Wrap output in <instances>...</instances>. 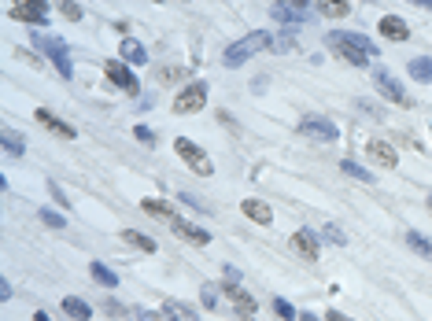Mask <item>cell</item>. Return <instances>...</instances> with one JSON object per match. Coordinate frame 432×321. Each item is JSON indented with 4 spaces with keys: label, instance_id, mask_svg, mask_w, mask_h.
<instances>
[{
    "label": "cell",
    "instance_id": "44",
    "mask_svg": "<svg viewBox=\"0 0 432 321\" xmlns=\"http://www.w3.org/2000/svg\"><path fill=\"white\" fill-rule=\"evenodd\" d=\"M244 321H251V318H244Z\"/></svg>",
    "mask_w": 432,
    "mask_h": 321
},
{
    "label": "cell",
    "instance_id": "13",
    "mask_svg": "<svg viewBox=\"0 0 432 321\" xmlns=\"http://www.w3.org/2000/svg\"><path fill=\"white\" fill-rule=\"evenodd\" d=\"M33 118H38V122H41L44 129H52L56 137H67V140H74V137H78V129H74L71 122H63V118H56L52 111H44V107H38V115H33Z\"/></svg>",
    "mask_w": 432,
    "mask_h": 321
},
{
    "label": "cell",
    "instance_id": "1",
    "mask_svg": "<svg viewBox=\"0 0 432 321\" xmlns=\"http://www.w3.org/2000/svg\"><path fill=\"white\" fill-rule=\"evenodd\" d=\"M266 49H274V38L266 30H255V33H248V38L233 41L222 59H226V67H244L255 52H266Z\"/></svg>",
    "mask_w": 432,
    "mask_h": 321
},
{
    "label": "cell",
    "instance_id": "38",
    "mask_svg": "<svg viewBox=\"0 0 432 321\" xmlns=\"http://www.w3.org/2000/svg\"><path fill=\"white\" fill-rule=\"evenodd\" d=\"M60 11H63L67 19H81V8L74 4V0H67V4H60Z\"/></svg>",
    "mask_w": 432,
    "mask_h": 321
},
{
    "label": "cell",
    "instance_id": "37",
    "mask_svg": "<svg viewBox=\"0 0 432 321\" xmlns=\"http://www.w3.org/2000/svg\"><path fill=\"white\" fill-rule=\"evenodd\" d=\"M103 311H108V318H126V306H122V303H115V299L103 303Z\"/></svg>",
    "mask_w": 432,
    "mask_h": 321
},
{
    "label": "cell",
    "instance_id": "26",
    "mask_svg": "<svg viewBox=\"0 0 432 321\" xmlns=\"http://www.w3.org/2000/svg\"><path fill=\"white\" fill-rule=\"evenodd\" d=\"M89 273H92V281H97V284H103V288H115V284H119L115 270H111V266H103V263H92Z\"/></svg>",
    "mask_w": 432,
    "mask_h": 321
},
{
    "label": "cell",
    "instance_id": "36",
    "mask_svg": "<svg viewBox=\"0 0 432 321\" xmlns=\"http://www.w3.org/2000/svg\"><path fill=\"white\" fill-rule=\"evenodd\" d=\"M133 133H137V140H141V145H148V148H151V145H156V133H151V129H148V126H137V129H133Z\"/></svg>",
    "mask_w": 432,
    "mask_h": 321
},
{
    "label": "cell",
    "instance_id": "40",
    "mask_svg": "<svg viewBox=\"0 0 432 321\" xmlns=\"http://www.w3.org/2000/svg\"><path fill=\"white\" fill-rule=\"evenodd\" d=\"M325 318H329V321H351V318H347V314H340V311H329Z\"/></svg>",
    "mask_w": 432,
    "mask_h": 321
},
{
    "label": "cell",
    "instance_id": "43",
    "mask_svg": "<svg viewBox=\"0 0 432 321\" xmlns=\"http://www.w3.org/2000/svg\"><path fill=\"white\" fill-rule=\"evenodd\" d=\"M137 321H144V318H141V314H137Z\"/></svg>",
    "mask_w": 432,
    "mask_h": 321
},
{
    "label": "cell",
    "instance_id": "31",
    "mask_svg": "<svg viewBox=\"0 0 432 321\" xmlns=\"http://www.w3.org/2000/svg\"><path fill=\"white\" fill-rule=\"evenodd\" d=\"M200 299H203L207 311H218V288H215V284H203V288H200Z\"/></svg>",
    "mask_w": 432,
    "mask_h": 321
},
{
    "label": "cell",
    "instance_id": "32",
    "mask_svg": "<svg viewBox=\"0 0 432 321\" xmlns=\"http://www.w3.org/2000/svg\"><path fill=\"white\" fill-rule=\"evenodd\" d=\"M322 240H329V244H336V247H344V244H347V236L336 229V225H325V229H322Z\"/></svg>",
    "mask_w": 432,
    "mask_h": 321
},
{
    "label": "cell",
    "instance_id": "39",
    "mask_svg": "<svg viewBox=\"0 0 432 321\" xmlns=\"http://www.w3.org/2000/svg\"><path fill=\"white\" fill-rule=\"evenodd\" d=\"M0 299H4V303L11 299V284L8 281H0Z\"/></svg>",
    "mask_w": 432,
    "mask_h": 321
},
{
    "label": "cell",
    "instance_id": "8",
    "mask_svg": "<svg viewBox=\"0 0 432 321\" xmlns=\"http://www.w3.org/2000/svg\"><path fill=\"white\" fill-rule=\"evenodd\" d=\"M299 133L310 137V140H322V145H333V140L340 137V129H336L329 118H303V122H299Z\"/></svg>",
    "mask_w": 432,
    "mask_h": 321
},
{
    "label": "cell",
    "instance_id": "9",
    "mask_svg": "<svg viewBox=\"0 0 432 321\" xmlns=\"http://www.w3.org/2000/svg\"><path fill=\"white\" fill-rule=\"evenodd\" d=\"M288 247H292V252H296L299 258H307V263H314V258L322 255V240H318V233H310V229H299V233H292Z\"/></svg>",
    "mask_w": 432,
    "mask_h": 321
},
{
    "label": "cell",
    "instance_id": "41",
    "mask_svg": "<svg viewBox=\"0 0 432 321\" xmlns=\"http://www.w3.org/2000/svg\"><path fill=\"white\" fill-rule=\"evenodd\" d=\"M33 321H52V318L44 314V311H38V314H33Z\"/></svg>",
    "mask_w": 432,
    "mask_h": 321
},
{
    "label": "cell",
    "instance_id": "24",
    "mask_svg": "<svg viewBox=\"0 0 432 321\" xmlns=\"http://www.w3.org/2000/svg\"><path fill=\"white\" fill-rule=\"evenodd\" d=\"M122 240L133 244L137 252H144V255L156 252V240H151V236H144V233H137V229H122Z\"/></svg>",
    "mask_w": 432,
    "mask_h": 321
},
{
    "label": "cell",
    "instance_id": "4",
    "mask_svg": "<svg viewBox=\"0 0 432 321\" xmlns=\"http://www.w3.org/2000/svg\"><path fill=\"white\" fill-rule=\"evenodd\" d=\"M325 41H329V49L336 52V56H340L344 59V63H351V67H366V52H362L358 49V44H355V33H344V30H333L329 33V38H325Z\"/></svg>",
    "mask_w": 432,
    "mask_h": 321
},
{
    "label": "cell",
    "instance_id": "23",
    "mask_svg": "<svg viewBox=\"0 0 432 321\" xmlns=\"http://www.w3.org/2000/svg\"><path fill=\"white\" fill-rule=\"evenodd\" d=\"M406 70H410V78H414V81H425V85L432 81V59H429V56L410 59V67H406Z\"/></svg>",
    "mask_w": 432,
    "mask_h": 321
},
{
    "label": "cell",
    "instance_id": "18",
    "mask_svg": "<svg viewBox=\"0 0 432 321\" xmlns=\"http://www.w3.org/2000/svg\"><path fill=\"white\" fill-rule=\"evenodd\" d=\"M366 151H369V159H377L381 166H388V170H392L395 163H399V156H395V148L388 145V140H369Z\"/></svg>",
    "mask_w": 432,
    "mask_h": 321
},
{
    "label": "cell",
    "instance_id": "35",
    "mask_svg": "<svg viewBox=\"0 0 432 321\" xmlns=\"http://www.w3.org/2000/svg\"><path fill=\"white\" fill-rule=\"evenodd\" d=\"M49 192H52V199H56L60 207H71V199H67V192H63V188L56 185V181H49Z\"/></svg>",
    "mask_w": 432,
    "mask_h": 321
},
{
    "label": "cell",
    "instance_id": "2",
    "mask_svg": "<svg viewBox=\"0 0 432 321\" xmlns=\"http://www.w3.org/2000/svg\"><path fill=\"white\" fill-rule=\"evenodd\" d=\"M33 44H38V49H41V52L56 63V70H60V78H63V81H71V78H74L71 56H67V41L49 38V33H33Z\"/></svg>",
    "mask_w": 432,
    "mask_h": 321
},
{
    "label": "cell",
    "instance_id": "28",
    "mask_svg": "<svg viewBox=\"0 0 432 321\" xmlns=\"http://www.w3.org/2000/svg\"><path fill=\"white\" fill-rule=\"evenodd\" d=\"M318 11H322V15H329V19H340V15L351 11V4H344V0H322Z\"/></svg>",
    "mask_w": 432,
    "mask_h": 321
},
{
    "label": "cell",
    "instance_id": "7",
    "mask_svg": "<svg viewBox=\"0 0 432 321\" xmlns=\"http://www.w3.org/2000/svg\"><path fill=\"white\" fill-rule=\"evenodd\" d=\"M103 74H108V81H115L122 92H130V97L141 92V81H137V74L122 63V59H108V63H103Z\"/></svg>",
    "mask_w": 432,
    "mask_h": 321
},
{
    "label": "cell",
    "instance_id": "27",
    "mask_svg": "<svg viewBox=\"0 0 432 321\" xmlns=\"http://www.w3.org/2000/svg\"><path fill=\"white\" fill-rule=\"evenodd\" d=\"M340 170H344L347 177H355V181H362V185H373V174L366 170V166L351 163V159H344V163H340Z\"/></svg>",
    "mask_w": 432,
    "mask_h": 321
},
{
    "label": "cell",
    "instance_id": "25",
    "mask_svg": "<svg viewBox=\"0 0 432 321\" xmlns=\"http://www.w3.org/2000/svg\"><path fill=\"white\" fill-rule=\"evenodd\" d=\"M122 59H126V63H144L148 52H144V44H141V41L126 38V41H122Z\"/></svg>",
    "mask_w": 432,
    "mask_h": 321
},
{
    "label": "cell",
    "instance_id": "29",
    "mask_svg": "<svg viewBox=\"0 0 432 321\" xmlns=\"http://www.w3.org/2000/svg\"><path fill=\"white\" fill-rule=\"evenodd\" d=\"M38 218H41L44 225H49V229H63V225H67V218H63V214H56L52 207H44V211L38 214Z\"/></svg>",
    "mask_w": 432,
    "mask_h": 321
},
{
    "label": "cell",
    "instance_id": "22",
    "mask_svg": "<svg viewBox=\"0 0 432 321\" xmlns=\"http://www.w3.org/2000/svg\"><path fill=\"white\" fill-rule=\"evenodd\" d=\"M0 148H4L8 156H26V145H22V137L15 129H0Z\"/></svg>",
    "mask_w": 432,
    "mask_h": 321
},
{
    "label": "cell",
    "instance_id": "10",
    "mask_svg": "<svg viewBox=\"0 0 432 321\" xmlns=\"http://www.w3.org/2000/svg\"><path fill=\"white\" fill-rule=\"evenodd\" d=\"M49 4L44 0H30V4H11V19H19V22H33V26H44L49 22Z\"/></svg>",
    "mask_w": 432,
    "mask_h": 321
},
{
    "label": "cell",
    "instance_id": "3",
    "mask_svg": "<svg viewBox=\"0 0 432 321\" xmlns=\"http://www.w3.org/2000/svg\"><path fill=\"white\" fill-rule=\"evenodd\" d=\"M174 151L185 159V166H189L192 174H200V177H211V174H215V166H211V159H207V151H203L200 145H192L189 137H178V140H174Z\"/></svg>",
    "mask_w": 432,
    "mask_h": 321
},
{
    "label": "cell",
    "instance_id": "16",
    "mask_svg": "<svg viewBox=\"0 0 432 321\" xmlns=\"http://www.w3.org/2000/svg\"><path fill=\"white\" fill-rule=\"evenodd\" d=\"M141 207H144V214H151V218H159V222H174V218H181L178 211H174L167 199H141Z\"/></svg>",
    "mask_w": 432,
    "mask_h": 321
},
{
    "label": "cell",
    "instance_id": "45",
    "mask_svg": "<svg viewBox=\"0 0 432 321\" xmlns=\"http://www.w3.org/2000/svg\"><path fill=\"white\" fill-rule=\"evenodd\" d=\"M429 207H432V199H429Z\"/></svg>",
    "mask_w": 432,
    "mask_h": 321
},
{
    "label": "cell",
    "instance_id": "19",
    "mask_svg": "<svg viewBox=\"0 0 432 321\" xmlns=\"http://www.w3.org/2000/svg\"><path fill=\"white\" fill-rule=\"evenodd\" d=\"M303 8H307V4H274L270 15L277 22H303V19H307V11H303Z\"/></svg>",
    "mask_w": 432,
    "mask_h": 321
},
{
    "label": "cell",
    "instance_id": "30",
    "mask_svg": "<svg viewBox=\"0 0 432 321\" xmlns=\"http://www.w3.org/2000/svg\"><path fill=\"white\" fill-rule=\"evenodd\" d=\"M274 314L281 321H296V306H292L288 299H274Z\"/></svg>",
    "mask_w": 432,
    "mask_h": 321
},
{
    "label": "cell",
    "instance_id": "11",
    "mask_svg": "<svg viewBox=\"0 0 432 321\" xmlns=\"http://www.w3.org/2000/svg\"><path fill=\"white\" fill-rule=\"evenodd\" d=\"M222 292H226V299H229L233 306H237V311H240L244 318H251L255 311H259V303H255V295H248V292H244L237 281H229V277H226V281H222Z\"/></svg>",
    "mask_w": 432,
    "mask_h": 321
},
{
    "label": "cell",
    "instance_id": "21",
    "mask_svg": "<svg viewBox=\"0 0 432 321\" xmlns=\"http://www.w3.org/2000/svg\"><path fill=\"white\" fill-rule=\"evenodd\" d=\"M406 247H410L414 255H422V258H429V263H432V240H429L425 233L410 229V233H406Z\"/></svg>",
    "mask_w": 432,
    "mask_h": 321
},
{
    "label": "cell",
    "instance_id": "17",
    "mask_svg": "<svg viewBox=\"0 0 432 321\" xmlns=\"http://www.w3.org/2000/svg\"><path fill=\"white\" fill-rule=\"evenodd\" d=\"M240 211L248 214V218H251L255 225H270V222H274V211L266 207L263 199H244V204H240Z\"/></svg>",
    "mask_w": 432,
    "mask_h": 321
},
{
    "label": "cell",
    "instance_id": "15",
    "mask_svg": "<svg viewBox=\"0 0 432 321\" xmlns=\"http://www.w3.org/2000/svg\"><path fill=\"white\" fill-rule=\"evenodd\" d=\"M163 318H167V321H200V314H196L189 303H181V299H167V303H163Z\"/></svg>",
    "mask_w": 432,
    "mask_h": 321
},
{
    "label": "cell",
    "instance_id": "33",
    "mask_svg": "<svg viewBox=\"0 0 432 321\" xmlns=\"http://www.w3.org/2000/svg\"><path fill=\"white\" fill-rule=\"evenodd\" d=\"M296 49V38H292V30H285L281 38H274V52H292Z\"/></svg>",
    "mask_w": 432,
    "mask_h": 321
},
{
    "label": "cell",
    "instance_id": "14",
    "mask_svg": "<svg viewBox=\"0 0 432 321\" xmlns=\"http://www.w3.org/2000/svg\"><path fill=\"white\" fill-rule=\"evenodd\" d=\"M381 38L384 41H410V26L399 15H384L381 19Z\"/></svg>",
    "mask_w": 432,
    "mask_h": 321
},
{
    "label": "cell",
    "instance_id": "20",
    "mask_svg": "<svg viewBox=\"0 0 432 321\" xmlns=\"http://www.w3.org/2000/svg\"><path fill=\"white\" fill-rule=\"evenodd\" d=\"M63 314L74 318V321H89L92 318V306L85 299H78V295H67V299H63Z\"/></svg>",
    "mask_w": 432,
    "mask_h": 321
},
{
    "label": "cell",
    "instance_id": "12",
    "mask_svg": "<svg viewBox=\"0 0 432 321\" xmlns=\"http://www.w3.org/2000/svg\"><path fill=\"white\" fill-rule=\"evenodd\" d=\"M170 229H174V236H181V240H189V244H211V233L203 229V225H196V222H189V218H174L170 222Z\"/></svg>",
    "mask_w": 432,
    "mask_h": 321
},
{
    "label": "cell",
    "instance_id": "5",
    "mask_svg": "<svg viewBox=\"0 0 432 321\" xmlns=\"http://www.w3.org/2000/svg\"><path fill=\"white\" fill-rule=\"evenodd\" d=\"M373 85H377V92L384 100H392V104H399V107H410L414 100L406 97V89H403V81L392 74V70H384V67H377L373 70Z\"/></svg>",
    "mask_w": 432,
    "mask_h": 321
},
{
    "label": "cell",
    "instance_id": "34",
    "mask_svg": "<svg viewBox=\"0 0 432 321\" xmlns=\"http://www.w3.org/2000/svg\"><path fill=\"white\" fill-rule=\"evenodd\" d=\"M355 44H358V49L366 52L369 59H373V56H381V49H377V44H373V41L366 38V33H355Z\"/></svg>",
    "mask_w": 432,
    "mask_h": 321
},
{
    "label": "cell",
    "instance_id": "6",
    "mask_svg": "<svg viewBox=\"0 0 432 321\" xmlns=\"http://www.w3.org/2000/svg\"><path fill=\"white\" fill-rule=\"evenodd\" d=\"M203 104H207V81H192L174 97V115H196L203 111Z\"/></svg>",
    "mask_w": 432,
    "mask_h": 321
},
{
    "label": "cell",
    "instance_id": "42",
    "mask_svg": "<svg viewBox=\"0 0 432 321\" xmlns=\"http://www.w3.org/2000/svg\"><path fill=\"white\" fill-rule=\"evenodd\" d=\"M299 321H318V318H314V314H299Z\"/></svg>",
    "mask_w": 432,
    "mask_h": 321
}]
</instances>
